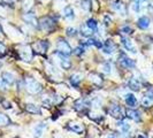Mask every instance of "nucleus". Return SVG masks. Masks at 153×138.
Listing matches in <instances>:
<instances>
[{"label":"nucleus","instance_id":"obj_17","mask_svg":"<svg viewBox=\"0 0 153 138\" xmlns=\"http://www.w3.org/2000/svg\"><path fill=\"white\" fill-rule=\"evenodd\" d=\"M126 115H127L129 119L136 121V122H139V121H140V114L138 113L137 111H135V109H127Z\"/></svg>","mask_w":153,"mask_h":138},{"label":"nucleus","instance_id":"obj_13","mask_svg":"<svg viewBox=\"0 0 153 138\" xmlns=\"http://www.w3.org/2000/svg\"><path fill=\"white\" fill-rule=\"evenodd\" d=\"M102 51L106 54H112L115 51V44L113 43V40L108 39L105 42V44L102 46Z\"/></svg>","mask_w":153,"mask_h":138},{"label":"nucleus","instance_id":"obj_8","mask_svg":"<svg viewBox=\"0 0 153 138\" xmlns=\"http://www.w3.org/2000/svg\"><path fill=\"white\" fill-rule=\"evenodd\" d=\"M1 81L7 86H9V85H12L15 82V76L12 73H9V71H4L1 74Z\"/></svg>","mask_w":153,"mask_h":138},{"label":"nucleus","instance_id":"obj_37","mask_svg":"<svg viewBox=\"0 0 153 138\" xmlns=\"http://www.w3.org/2000/svg\"><path fill=\"white\" fill-rule=\"evenodd\" d=\"M132 9H134L135 12H139V10H140V2H139V1H134Z\"/></svg>","mask_w":153,"mask_h":138},{"label":"nucleus","instance_id":"obj_30","mask_svg":"<svg viewBox=\"0 0 153 138\" xmlns=\"http://www.w3.org/2000/svg\"><path fill=\"white\" fill-rule=\"evenodd\" d=\"M0 104H1V106L5 108V109H10L12 108V104L7 99H2L0 101Z\"/></svg>","mask_w":153,"mask_h":138},{"label":"nucleus","instance_id":"obj_36","mask_svg":"<svg viewBox=\"0 0 153 138\" xmlns=\"http://www.w3.org/2000/svg\"><path fill=\"white\" fill-rule=\"evenodd\" d=\"M111 69H112V67H111V63L109 62H105V65H104V71L106 73V74H109L111 73Z\"/></svg>","mask_w":153,"mask_h":138},{"label":"nucleus","instance_id":"obj_18","mask_svg":"<svg viewBox=\"0 0 153 138\" xmlns=\"http://www.w3.org/2000/svg\"><path fill=\"white\" fill-rule=\"evenodd\" d=\"M126 104L129 106V107H135L136 104H137V99L136 97L132 94V93H128L126 94Z\"/></svg>","mask_w":153,"mask_h":138},{"label":"nucleus","instance_id":"obj_10","mask_svg":"<svg viewBox=\"0 0 153 138\" xmlns=\"http://www.w3.org/2000/svg\"><path fill=\"white\" fill-rule=\"evenodd\" d=\"M121 43H122L123 47L127 50V51H129L131 53H136V48H135V46L132 44V42H131L130 39L126 38V37H122L121 38Z\"/></svg>","mask_w":153,"mask_h":138},{"label":"nucleus","instance_id":"obj_33","mask_svg":"<svg viewBox=\"0 0 153 138\" xmlns=\"http://www.w3.org/2000/svg\"><path fill=\"white\" fill-rule=\"evenodd\" d=\"M153 101H151L150 99H147L146 97H143V99H142V105L144 106V107H149L151 104H152Z\"/></svg>","mask_w":153,"mask_h":138},{"label":"nucleus","instance_id":"obj_35","mask_svg":"<svg viewBox=\"0 0 153 138\" xmlns=\"http://www.w3.org/2000/svg\"><path fill=\"white\" fill-rule=\"evenodd\" d=\"M117 125H120V127H121V129H122L124 132H127V131L129 130V124H127V123L123 122V121H121Z\"/></svg>","mask_w":153,"mask_h":138},{"label":"nucleus","instance_id":"obj_14","mask_svg":"<svg viewBox=\"0 0 153 138\" xmlns=\"http://www.w3.org/2000/svg\"><path fill=\"white\" fill-rule=\"evenodd\" d=\"M89 77H90V81H91L93 84L96 85H101L102 84V82H104V79H102V76L100 75V74H98V73H91L90 75H89Z\"/></svg>","mask_w":153,"mask_h":138},{"label":"nucleus","instance_id":"obj_9","mask_svg":"<svg viewBox=\"0 0 153 138\" xmlns=\"http://www.w3.org/2000/svg\"><path fill=\"white\" fill-rule=\"evenodd\" d=\"M24 109L27 111V113H30V114L42 115V109L39 108V106L35 105V104H25Z\"/></svg>","mask_w":153,"mask_h":138},{"label":"nucleus","instance_id":"obj_32","mask_svg":"<svg viewBox=\"0 0 153 138\" xmlns=\"http://www.w3.org/2000/svg\"><path fill=\"white\" fill-rule=\"evenodd\" d=\"M5 54H6V46L2 42H0V58L5 56Z\"/></svg>","mask_w":153,"mask_h":138},{"label":"nucleus","instance_id":"obj_2","mask_svg":"<svg viewBox=\"0 0 153 138\" xmlns=\"http://www.w3.org/2000/svg\"><path fill=\"white\" fill-rule=\"evenodd\" d=\"M56 51L62 54H65V55H67V56L73 53V50H71V47L69 45V43L62 38L59 39L58 43H56Z\"/></svg>","mask_w":153,"mask_h":138},{"label":"nucleus","instance_id":"obj_40","mask_svg":"<svg viewBox=\"0 0 153 138\" xmlns=\"http://www.w3.org/2000/svg\"><path fill=\"white\" fill-rule=\"evenodd\" d=\"M111 138H113V137H111Z\"/></svg>","mask_w":153,"mask_h":138},{"label":"nucleus","instance_id":"obj_19","mask_svg":"<svg viewBox=\"0 0 153 138\" xmlns=\"http://www.w3.org/2000/svg\"><path fill=\"white\" fill-rule=\"evenodd\" d=\"M88 106H89V104H88L85 100H82V99L77 100L76 102H75V105H74L75 109L78 111V112H83V111H85Z\"/></svg>","mask_w":153,"mask_h":138},{"label":"nucleus","instance_id":"obj_27","mask_svg":"<svg viewBox=\"0 0 153 138\" xmlns=\"http://www.w3.org/2000/svg\"><path fill=\"white\" fill-rule=\"evenodd\" d=\"M9 122H10V121H9V117H8L7 115L0 113V125H1V127H5V125H8Z\"/></svg>","mask_w":153,"mask_h":138},{"label":"nucleus","instance_id":"obj_7","mask_svg":"<svg viewBox=\"0 0 153 138\" xmlns=\"http://www.w3.org/2000/svg\"><path fill=\"white\" fill-rule=\"evenodd\" d=\"M23 21L25 23H28L29 25H32V27H37L39 23L37 21V19H36V16L33 13H25L24 15H23Z\"/></svg>","mask_w":153,"mask_h":138},{"label":"nucleus","instance_id":"obj_6","mask_svg":"<svg viewBox=\"0 0 153 138\" xmlns=\"http://www.w3.org/2000/svg\"><path fill=\"white\" fill-rule=\"evenodd\" d=\"M39 25H40V29L44 31H50L53 29L54 27V21L51 19V17H48V16H46V17H43L42 20H40V22H39Z\"/></svg>","mask_w":153,"mask_h":138},{"label":"nucleus","instance_id":"obj_3","mask_svg":"<svg viewBox=\"0 0 153 138\" xmlns=\"http://www.w3.org/2000/svg\"><path fill=\"white\" fill-rule=\"evenodd\" d=\"M54 56L58 59V62H59V65H60V67H61L62 69H65V70L70 69L71 62H70V60L68 59L67 55H65V54H62L56 51V52H54Z\"/></svg>","mask_w":153,"mask_h":138},{"label":"nucleus","instance_id":"obj_34","mask_svg":"<svg viewBox=\"0 0 153 138\" xmlns=\"http://www.w3.org/2000/svg\"><path fill=\"white\" fill-rule=\"evenodd\" d=\"M74 53L76 54V55H81V54H83V53H84V47H83L82 45H79L78 47H76V48H75Z\"/></svg>","mask_w":153,"mask_h":138},{"label":"nucleus","instance_id":"obj_15","mask_svg":"<svg viewBox=\"0 0 153 138\" xmlns=\"http://www.w3.org/2000/svg\"><path fill=\"white\" fill-rule=\"evenodd\" d=\"M63 17L65 19H68V20H73L75 17V12H74V8L71 6H66L63 8Z\"/></svg>","mask_w":153,"mask_h":138},{"label":"nucleus","instance_id":"obj_1","mask_svg":"<svg viewBox=\"0 0 153 138\" xmlns=\"http://www.w3.org/2000/svg\"><path fill=\"white\" fill-rule=\"evenodd\" d=\"M24 83H25V90L31 93V94H37L39 92L43 90V86L40 83H38L35 78L32 77H27L24 79Z\"/></svg>","mask_w":153,"mask_h":138},{"label":"nucleus","instance_id":"obj_25","mask_svg":"<svg viewBox=\"0 0 153 138\" xmlns=\"http://www.w3.org/2000/svg\"><path fill=\"white\" fill-rule=\"evenodd\" d=\"M81 7H82V9L85 10V12L91 10V7H92L91 0H81Z\"/></svg>","mask_w":153,"mask_h":138},{"label":"nucleus","instance_id":"obj_23","mask_svg":"<svg viewBox=\"0 0 153 138\" xmlns=\"http://www.w3.org/2000/svg\"><path fill=\"white\" fill-rule=\"evenodd\" d=\"M81 81H82V75L78 74V73L73 74V75L70 76V83H71L73 86H76L77 88V86L79 85V83H81Z\"/></svg>","mask_w":153,"mask_h":138},{"label":"nucleus","instance_id":"obj_38","mask_svg":"<svg viewBox=\"0 0 153 138\" xmlns=\"http://www.w3.org/2000/svg\"><path fill=\"white\" fill-rule=\"evenodd\" d=\"M109 22H111V19L106 15V16H105V24H106V25H108V23H109Z\"/></svg>","mask_w":153,"mask_h":138},{"label":"nucleus","instance_id":"obj_11","mask_svg":"<svg viewBox=\"0 0 153 138\" xmlns=\"http://www.w3.org/2000/svg\"><path fill=\"white\" fill-rule=\"evenodd\" d=\"M113 8H114V10H116L117 13H121L122 15H126V13H127V7L121 0H116L113 4Z\"/></svg>","mask_w":153,"mask_h":138},{"label":"nucleus","instance_id":"obj_24","mask_svg":"<svg viewBox=\"0 0 153 138\" xmlns=\"http://www.w3.org/2000/svg\"><path fill=\"white\" fill-rule=\"evenodd\" d=\"M85 24H86V25H88V27H89L93 32H96V31L98 30V23H97V21H96L94 19H89Z\"/></svg>","mask_w":153,"mask_h":138},{"label":"nucleus","instance_id":"obj_4","mask_svg":"<svg viewBox=\"0 0 153 138\" xmlns=\"http://www.w3.org/2000/svg\"><path fill=\"white\" fill-rule=\"evenodd\" d=\"M108 113L112 115L113 117H115V119H122V116H123V111H122V108H121V106L117 105V104H115V102L109 106Z\"/></svg>","mask_w":153,"mask_h":138},{"label":"nucleus","instance_id":"obj_22","mask_svg":"<svg viewBox=\"0 0 153 138\" xmlns=\"http://www.w3.org/2000/svg\"><path fill=\"white\" fill-rule=\"evenodd\" d=\"M79 31H81L79 33H81L83 37H86V38L91 37L92 33H93V31H92L91 29H90V28L86 25V24H82V25H81V30H79Z\"/></svg>","mask_w":153,"mask_h":138},{"label":"nucleus","instance_id":"obj_29","mask_svg":"<svg viewBox=\"0 0 153 138\" xmlns=\"http://www.w3.org/2000/svg\"><path fill=\"white\" fill-rule=\"evenodd\" d=\"M121 32L124 33V35H131L134 32V30L131 29V27H129V25H123L122 28H121Z\"/></svg>","mask_w":153,"mask_h":138},{"label":"nucleus","instance_id":"obj_26","mask_svg":"<svg viewBox=\"0 0 153 138\" xmlns=\"http://www.w3.org/2000/svg\"><path fill=\"white\" fill-rule=\"evenodd\" d=\"M44 128H45V124L44 123H40V124H38L36 127V129H35V138H38L42 136V134L44 131Z\"/></svg>","mask_w":153,"mask_h":138},{"label":"nucleus","instance_id":"obj_31","mask_svg":"<svg viewBox=\"0 0 153 138\" xmlns=\"http://www.w3.org/2000/svg\"><path fill=\"white\" fill-rule=\"evenodd\" d=\"M144 97H146L147 99H150L151 101H153V89L152 88H150V89H147V91L145 92V94H144Z\"/></svg>","mask_w":153,"mask_h":138},{"label":"nucleus","instance_id":"obj_5","mask_svg":"<svg viewBox=\"0 0 153 138\" xmlns=\"http://www.w3.org/2000/svg\"><path fill=\"white\" fill-rule=\"evenodd\" d=\"M119 61L121 63V66L124 68H135V66H136L135 61L130 58H128L124 53H121L119 55Z\"/></svg>","mask_w":153,"mask_h":138},{"label":"nucleus","instance_id":"obj_21","mask_svg":"<svg viewBox=\"0 0 153 138\" xmlns=\"http://www.w3.org/2000/svg\"><path fill=\"white\" fill-rule=\"evenodd\" d=\"M47 48H48V42L47 40H39L37 45H36V51H38V52L44 53L47 51Z\"/></svg>","mask_w":153,"mask_h":138},{"label":"nucleus","instance_id":"obj_16","mask_svg":"<svg viewBox=\"0 0 153 138\" xmlns=\"http://www.w3.org/2000/svg\"><path fill=\"white\" fill-rule=\"evenodd\" d=\"M67 128H68V130L73 131V132H75V134H82V132H83V127H82L81 124H78V123L70 122L68 125H67Z\"/></svg>","mask_w":153,"mask_h":138},{"label":"nucleus","instance_id":"obj_28","mask_svg":"<svg viewBox=\"0 0 153 138\" xmlns=\"http://www.w3.org/2000/svg\"><path fill=\"white\" fill-rule=\"evenodd\" d=\"M66 33H67V36L68 37H75L77 35V30L75 28H71V27H69L66 29Z\"/></svg>","mask_w":153,"mask_h":138},{"label":"nucleus","instance_id":"obj_12","mask_svg":"<svg viewBox=\"0 0 153 138\" xmlns=\"http://www.w3.org/2000/svg\"><path fill=\"white\" fill-rule=\"evenodd\" d=\"M137 27L139 29L145 30L150 27V19L147 16H142L137 20Z\"/></svg>","mask_w":153,"mask_h":138},{"label":"nucleus","instance_id":"obj_20","mask_svg":"<svg viewBox=\"0 0 153 138\" xmlns=\"http://www.w3.org/2000/svg\"><path fill=\"white\" fill-rule=\"evenodd\" d=\"M128 86L130 88L131 90H134V91H138L139 88H140V83H139V81H138L137 78L131 77L130 79L128 81Z\"/></svg>","mask_w":153,"mask_h":138},{"label":"nucleus","instance_id":"obj_39","mask_svg":"<svg viewBox=\"0 0 153 138\" xmlns=\"http://www.w3.org/2000/svg\"><path fill=\"white\" fill-rule=\"evenodd\" d=\"M134 1H139L140 2V1H145V0H134Z\"/></svg>","mask_w":153,"mask_h":138}]
</instances>
